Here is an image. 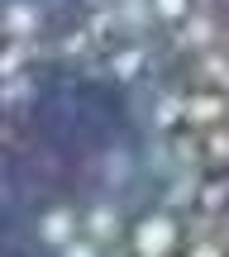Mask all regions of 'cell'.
I'll return each mask as SVG.
<instances>
[{
    "label": "cell",
    "instance_id": "6da1fadb",
    "mask_svg": "<svg viewBox=\"0 0 229 257\" xmlns=\"http://www.w3.org/2000/svg\"><path fill=\"white\" fill-rule=\"evenodd\" d=\"M0 257H229L224 0H0Z\"/></svg>",
    "mask_w": 229,
    "mask_h": 257
}]
</instances>
